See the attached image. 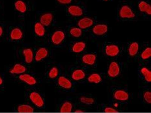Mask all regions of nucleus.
<instances>
[{"mask_svg": "<svg viewBox=\"0 0 151 113\" xmlns=\"http://www.w3.org/2000/svg\"><path fill=\"white\" fill-rule=\"evenodd\" d=\"M136 1H140V0H136Z\"/></svg>", "mask_w": 151, "mask_h": 113, "instance_id": "nucleus-39", "label": "nucleus"}, {"mask_svg": "<svg viewBox=\"0 0 151 113\" xmlns=\"http://www.w3.org/2000/svg\"><path fill=\"white\" fill-rule=\"evenodd\" d=\"M21 56L25 63L31 64L34 59V54L33 50L29 48H24L21 50Z\"/></svg>", "mask_w": 151, "mask_h": 113, "instance_id": "nucleus-24", "label": "nucleus"}, {"mask_svg": "<svg viewBox=\"0 0 151 113\" xmlns=\"http://www.w3.org/2000/svg\"><path fill=\"white\" fill-rule=\"evenodd\" d=\"M110 92L114 99L119 101L126 102L130 98V93L125 88L114 87H111Z\"/></svg>", "mask_w": 151, "mask_h": 113, "instance_id": "nucleus-12", "label": "nucleus"}, {"mask_svg": "<svg viewBox=\"0 0 151 113\" xmlns=\"http://www.w3.org/2000/svg\"><path fill=\"white\" fill-rule=\"evenodd\" d=\"M65 13L67 18L76 21L87 16V9L83 2H75L66 6Z\"/></svg>", "mask_w": 151, "mask_h": 113, "instance_id": "nucleus-3", "label": "nucleus"}, {"mask_svg": "<svg viewBox=\"0 0 151 113\" xmlns=\"http://www.w3.org/2000/svg\"><path fill=\"white\" fill-rule=\"evenodd\" d=\"M139 97L143 103L150 104L151 92L150 89L145 88L141 90L139 92Z\"/></svg>", "mask_w": 151, "mask_h": 113, "instance_id": "nucleus-27", "label": "nucleus"}, {"mask_svg": "<svg viewBox=\"0 0 151 113\" xmlns=\"http://www.w3.org/2000/svg\"><path fill=\"white\" fill-rule=\"evenodd\" d=\"M86 43L81 40H76L71 41L69 45V51L72 53H82L86 48Z\"/></svg>", "mask_w": 151, "mask_h": 113, "instance_id": "nucleus-19", "label": "nucleus"}, {"mask_svg": "<svg viewBox=\"0 0 151 113\" xmlns=\"http://www.w3.org/2000/svg\"><path fill=\"white\" fill-rule=\"evenodd\" d=\"M24 34L23 25L20 24H12L6 28L5 37L9 42H18L23 39Z\"/></svg>", "mask_w": 151, "mask_h": 113, "instance_id": "nucleus-6", "label": "nucleus"}, {"mask_svg": "<svg viewBox=\"0 0 151 113\" xmlns=\"http://www.w3.org/2000/svg\"><path fill=\"white\" fill-rule=\"evenodd\" d=\"M72 104L70 102L65 101L60 104L59 111L62 113H70L72 111Z\"/></svg>", "mask_w": 151, "mask_h": 113, "instance_id": "nucleus-31", "label": "nucleus"}, {"mask_svg": "<svg viewBox=\"0 0 151 113\" xmlns=\"http://www.w3.org/2000/svg\"><path fill=\"white\" fill-rule=\"evenodd\" d=\"M60 74V69L56 65L50 66L45 72V78L48 80H52L56 79Z\"/></svg>", "mask_w": 151, "mask_h": 113, "instance_id": "nucleus-25", "label": "nucleus"}, {"mask_svg": "<svg viewBox=\"0 0 151 113\" xmlns=\"http://www.w3.org/2000/svg\"><path fill=\"white\" fill-rule=\"evenodd\" d=\"M99 1H102V2H105V1H108L109 0H99Z\"/></svg>", "mask_w": 151, "mask_h": 113, "instance_id": "nucleus-38", "label": "nucleus"}, {"mask_svg": "<svg viewBox=\"0 0 151 113\" xmlns=\"http://www.w3.org/2000/svg\"><path fill=\"white\" fill-rule=\"evenodd\" d=\"M34 33L36 37L42 38L45 36L46 33L45 27L37 20L35 21L33 24Z\"/></svg>", "mask_w": 151, "mask_h": 113, "instance_id": "nucleus-22", "label": "nucleus"}, {"mask_svg": "<svg viewBox=\"0 0 151 113\" xmlns=\"http://www.w3.org/2000/svg\"><path fill=\"white\" fill-rule=\"evenodd\" d=\"M137 74L142 84H151V68L147 63H140L137 68Z\"/></svg>", "mask_w": 151, "mask_h": 113, "instance_id": "nucleus-10", "label": "nucleus"}, {"mask_svg": "<svg viewBox=\"0 0 151 113\" xmlns=\"http://www.w3.org/2000/svg\"><path fill=\"white\" fill-rule=\"evenodd\" d=\"M126 47L119 43L105 41L102 44V50L104 54L107 57L116 58L125 52Z\"/></svg>", "mask_w": 151, "mask_h": 113, "instance_id": "nucleus-4", "label": "nucleus"}, {"mask_svg": "<svg viewBox=\"0 0 151 113\" xmlns=\"http://www.w3.org/2000/svg\"><path fill=\"white\" fill-rule=\"evenodd\" d=\"M48 55V51L46 48L42 47L36 51L35 60L36 62H40L46 58Z\"/></svg>", "mask_w": 151, "mask_h": 113, "instance_id": "nucleus-29", "label": "nucleus"}, {"mask_svg": "<svg viewBox=\"0 0 151 113\" xmlns=\"http://www.w3.org/2000/svg\"><path fill=\"white\" fill-rule=\"evenodd\" d=\"M89 30L92 37L98 38L106 35L108 31V27L106 24L103 23H96Z\"/></svg>", "mask_w": 151, "mask_h": 113, "instance_id": "nucleus-14", "label": "nucleus"}, {"mask_svg": "<svg viewBox=\"0 0 151 113\" xmlns=\"http://www.w3.org/2000/svg\"><path fill=\"white\" fill-rule=\"evenodd\" d=\"M151 49L150 47H147L142 51L138 53L135 58L139 61L140 63H147L150 58Z\"/></svg>", "mask_w": 151, "mask_h": 113, "instance_id": "nucleus-23", "label": "nucleus"}, {"mask_svg": "<svg viewBox=\"0 0 151 113\" xmlns=\"http://www.w3.org/2000/svg\"><path fill=\"white\" fill-rule=\"evenodd\" d=\"M76 25L82 30H89L96 23L93 18L88 17H83L77 20Z\"/></svg>", "mask_w": 151, "mask_h": 113, "instance_id": "nucleus-18", "label": "nucleus"}, {"mask_svg": "<svg viewBox=\"0 0 151 113\" xmlns=\"http://www.w3.org/2000/svg\"><path fill=\"white\" fill-rule=\"evenodd\" d=\"M123 69V65L122 62L117 61L111 62L107 67L108 76L111 79L117 78L122 73Z\"/></svg>", "mask_w": 151, "mask_h": 113, "instance_id": "nucleus-11", "label": "nucleus"}, {"mask_svg": "<svg viewBox=\"0 0 151 113\" xmlns=\"http://www.w3.org/2000/svg\"><path fill=\"white\" fill-rule=\"evenodd\" d=\"M142 17L144 18H150L151 7L150 2L148 0H140L137 1V6Z\"/></svg>", "mask_w": 151, "mask_h": 113, "instance_id": "nucleus-15", "label": "nucleus"}, {"mask_svg": "<svg viewBox=\"0 0 151 113\" xmlns=\"http://www.w3.org/2000/svg\"><path fill=\"white\" fill-rule=\"evenodd\" d=\"M14 7L17 18L23 20L28 13L34 9L35 5L31 0H16L14 3Z\"/></svg>", "mask_w": 151, "mask_h": 113, "instance_id": "nucleus-5", "label": "nucleus"}, {"mask_svg": "<svg viewBox=\"0 0 151 113\" xmlns=\"http://www.w3.org/2000/svg\"><path fill=\"white\" fill-rule=\"evenodd\" d=\"M81 53L78 56L77 61L81 67L88 69L96 66V54L93 52H86Z\"/></svg>", "mask_w": 151, "mask_h": 113, "instance_id": "nucleus-7", "label": "nucleus"}, {"mask_svg": "<svg viewBox=\"0 0 151 113\" xmlns=\"http://www.w3.org/2000/svg\"><path fill=\"white\" fill-rule=\"evenodd\" d=\"M87 69L81 66L73 67L70 69L71 79L75 81L83 80L87 75Z\"/></svg>", "mask_w": 151, "mask_h": 113, "instance_id": "nucleus-17", "label": "nucleus"}, {"mask_svg": "<svg viewBox=\"0 0 151 113\" xmlns=\"http://www.w3.org/2000/svg\"><path fill=\"white\" fill-rule=\"evenodd\" d=\"M14 78L17 81L29 86H34L38 82V78L35 75L31 74H21L16 76Z\"/></svg>", "mask_w": 151, "mask_h": 113, "instance_id": "nucleus-16", "label": "nucleus"}, {"mask_svg": "<svg viewBox=\"0 0 151 113\" xmlns=\"http://www.w3.org/2000/svg\"><path fill=\"white\" fill-rule=\"evenodd\" d=\"M25 95L27 100L34 108L39 109H44L45 108V97L40 90L32 87L27 89Z\"/></svg>", "mask_w": 151, "mask_h": 113, "instance_id": "nucleus-2", "label": "nucleus"}, {"mask_svg": "<svg viewBox=\"0 0 151 113\" xmlns=\"http://www.w3.org/2000/svg\"><path fill=\"white\" fill-rule=\"evenodd\" d=\"M139 48L138 43L136 41L128 42L125 50V52H127L128 57L130 59L136 58L139 53Z\"/></svg>", "mask_w": 151, "mask_h": 113, "instance_id": "nucleus-20", "label": "nucleus"}, {"mask_svg": "<svg viewBox=\"0 0 151 113\" xmlns=\"http://www.w3.org/2000/svg\"><path fill=\"white\" fill-rule=\"evenodd\" d=\"M56 84L57 87L64 91H71L73 84L70 79L65 75H60L56 78Z\"/></svg>", "mask_w": 151, "mask_h": 113, "instance_id": "nucleus-13", "label": "nucleus"}, {"mask_svg": "<svg viewBox=\"0 0 151 113\" xmlns=\"http://www.w3.org/2000/svg\"><path fill=\"white\" fill-rule=\"evenodd\" d=\"M87 81L91 83L98 84L100 83L102 80V78L100 75L97 73L91 74L89 75L87 79Z\"/></svg>", "mask_w": 151, "mask_h": 113, "instance_id": "nucleus-32", "label": "nucleus"}, {"mask_svg": "<svg viewBox=\"0 0 151 113\" xmlns=\"http://www.w3.org/2000/svg\"><path fill=\"white\" fill-rule=\"evenodd\" d=\"M141 16L137 6L133 2L122 1L117 6L116 17L118 21L122 22L137 21Z\"/></svg>", "mask_w": 151, "mask_h": 113, "instance_id": "nucleus-1", "label": "nucleus"}, {"mask_svg": "<svg viewBox=\"0 0 151 113\" xmlns=\"http://www.w3.org/2000/svg\"><path fill=\"white\" fill-rule=\"evenodd\" d=\"M103 111L105 112H113L117 111L116 109L113 108L111 107H106L104 108Z\"/></svg>", "mask_w": 151, "mask_h": 113, "instance_id": "nucleus-35", "label": "nucleus"}, {"mask_svg": "<svg viewBox=\"0 0 151 113\" xmlns=\"http://www.w3.org/2000/svg\"><path fill=\"white\" fill-rule=\"evenodd\" d=\"M3 9V6L2 4L0 2V14H1V12L2 11V10Z\"/></svg>", "mask_w": 151, "mask_h": 113, "instance_id": "nucleus-37", "label": "nucleus"}, {"mask_svg": "<svg viewBox=\"0 0 151 113\" xmlns=\"http://www.w3.org/2000/svg\"><path fill=\"white\" fill-rule=\"evenodd\" d=\"M37 21L46 27L55 26L56 24L55 13L54 11H40L38 13Z\"/></svg>", "mask_w": 151, "mask_h": 113, "instance_id": "nucleus-8", "label": "nucleus"}, {"mask_svg": "<svg viewBox=\"0 0 151 113\" xmlns=\"http://www.w3.org/2000/svg\"><path fill=\"white\" fill-rule=\"evenodd\" d=\"M79 104L83 106H91L95 102L93 97L91 95H84L79 97L77 99Z\"/></svg>", "mask_w": 151, "mask_h": 113, "instance_id": "nucleus-28", "label": "nucleus"}, {"mask_svg": "<svg viewBox=\"0 0 151 113\" xmlns=\"http://www.w3.org/2000/svg\"><path fill=\"white\" fill-rule=\"evenodd\" d=\"M6 24L3 21H0V40L6 35Z\"/></svg>", "mask_w": 151, "mask_h": 113, "instance_id": "nucleus-33", "label": "nucleus"}, {"mask_svg": "<svg viewBox=\"0 0 151 113\" xmlns=\"http://www.w3.org/2000/svg\"><path fill=\"white\" fill-rule=\"evenodd\" d=\"M4 78L3 75L0 74V87H2L4 83Z\"/></svg>", "mask_w": 151, "mask_h": 113, "instance_id": "nucleus-36", "label": "nucleus"}, {"mask_svg": "<svg viewBox=\"0 0 151 113\" xmlns=\"http://www.w3.org/2000/svg\"><path fill=\"white\" fill-rule=\"evenodd\" d=\"M66 35L65 32L60 29L52 31L48 34V43L54 46H61L65 43Z\"/></svg>", "mask_w": 151, "mask_h": 113, "instance_id": "nucleus-9", "label": "nucleus"}, {"mask_svg": "<svg viewBox=\"0 0 151 113\" xmlns=\"http://www.w3.org/2000/svg\"><path fill=\"white\" fill-rule=\"evenodd\" d=\"M65 33L68 37L78 38L81 37L83 35V31L78 26L71 25H68L66 29Z\"/></svg>", "mask_w": 151, "mask_h": 113, "instance_id": "nucleus-21", "label": "nucleus"}, {"mask_svg": "<svg viewBox=\"0 0 151 113\" xmlns=\"http://www.w3.org/2000/svg\"><path fill=\"white\" fill-rule=\"evenodd\" d=\"M27 70L26 66L22 64H14L11 68L9 69V74H21L25 73Z\"/></svg>", "mask_w": 151, "mask_h": 113, "instance_id": "nucleus-26", "label": "nucleus"}, {"mask_svg": "<svg viewBox=\"0 0 151 113\" xmlns=\"http://www.w3.org/2000/svg\"><path fill=\"white\" fill-rule=\"evenodd\" d=\"M57 2L60 4L67 5L71 4L75 2L76 0H56Z\"/></svg>", "mask_w": 151, "mask_h": 113, "instance_id": "nucleus-34", "label": "nucleus"}, {"mask_svg": "<svg viewBox=\"0 0 151 113\" xmlns=\"http://www.w3.org/2000/svg\"><path fill=\"white\" fill-rule=\"evenodd\" d=\"M15 111L20 113H32L35 111V109L29 105L21 104L15 107Z\"/></svg>", "mask_w": 151, "mask_h": 113, "instance_id": "nucleus-30", "label": "nucleus"}]
</instances>
